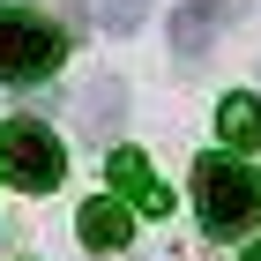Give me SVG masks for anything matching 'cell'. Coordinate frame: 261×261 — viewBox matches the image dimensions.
Masks as SVG:
<instances>
[{
  "label": "cell",
  "instance_id": "6da1fadb",
  "mask_svg": "<svg viewBox=\"0 0 261 261\" xmlns=\"http://www.w3.org/2000/svg\"><path fill=\"white\" fill-rule=\"evenodd\" d=\"M194 209H201V231L209 239H239L261 217V179L239 157H201L194 164Z\"/></svg>",
  "mask_w": 261,
  "mask_h": 261
},
{
  "label": "cell",
  "instance_id": "7a4b0ae2",
  "mask_svg": "<svg viewBox=\"0 0 261 261\" xmlns=\"http://www.w3.org/2000/svg\"><path fill=\"white\" fill-rule=\"evenodd\" d=\"M60 53H67L60 22L30 15V8H0V82H45Z\"/></svg>",
  "mask_w": 261,
  "mask_h": 261
},
{
  "label": "cell",
  "instance_id": "3957f363",
  "mask_svg": "<svg viewBox=\"0 0 261 261\" xmlns=\"http://www.w3.org/2000/svg\"><path fill=\"white\" fill-rule=\"evenodd\" d=\"M0 172H8L22 194H53L60 172H67V149H60V135L45 120H8L0 127Z\"/></svg>",
  "mask_w": 261,
  "mask_h": 261
},
{
  "label": "cell",
  "instance_id": "277c9868",
  "mask_svg": "<svg viewBox=\"0 0 261 261\" xmlns=\"http://www.w3.org/2000/svg\"><path fill=\"white\" fill-rule=\"evenodd\" d=\"M224 15H239V0H187V8H172V45H179V60H201V53L217 45Z\"/></svg>",
  "mask_w": 261,
  "mask_h": 261
},
{
  "label": "cell",
  "instance_id": "5b68a950",
  "mask_svg": "<svg viewBox=\"0 0 261 261\" xmlns=\"http://www.w3.org/2000/svg\"><path fill=\"white\" fill-rule=\"evenodd\" d=\"M75 231H82V246H97V254H120L127 239H135V217H127V201H82V217H75Z\"/></svg>",
  "mask_w": 261,
  "mask_h": 261
},
{
  "label": "cell",
  "instance_id": "8992f818",
  "mask_svg": "<svg viewBox=\"0 0 261 261\" xmlns=\"http://www.w3.org/2000/svg\"><path fill=\"white\" fill-rule=\"evenodd\" d=\"M112 187H120V194L135 201L142 217H164V209H172V194L157 187V172H149V164H142L135 149H112Z\"/></svg>",
  "mask_w": 261,
  "mask_h": 261
},
{
  "label": "cell",
  "instance_id": "52a82bcc",
  "mask_svg": "<svg viewBox=\"0 0 261 261\" xmlns=\"http://www.w3.org/2000/svg\"><path fill=\"white\" fill-rule=\"evenodd\" d=\"M75 112H82V127H90V135H112V127H120V112H127V90L105 75V82H90V90L75 97Z\"/></svg>",
  "mask_w": 261,
  "mask_h": 261
},
{
  "label": "cell",
  "instance_id": "ba28073f",
  "mask_svg": "<svg viewBox=\"0 0 261 261\" xmlns=\"http://www.w3.org/2000/svg\"><path fill=\"white\" fill-rule=\"evenodd\" d=\"M217 135L231 142V149H254V142H261V105L254 97H224L217 105Z\"/></svg>",
  "mask_w": 261,
  "mask_h": 261
},
{
  "label": "cell",
  "instance_id": "9c48e42d",
  "mask_svg": "<svg viewBox=\"0 0 261 261\" xmlns=\"http://www.w3.org/2000/svg\"><path fill=\"white\" fill-rule=\"evenodd\" d=\"M82 15L112 38H127V30H142V0H82Z\"/></svg>",
  "mask_w": 261,
  "mask_h": 261
},
{
  "label": "cell",
  "instance_id": "30bf717a",
  "mask_svg": "<svg viewBox=\"0 0 261 261\" xmlns=\"http://www.w3.org/2000/svg\"><path fill=\"white\" fill-rule=\"evenodd\" d=\"M246 261H261V246H246Z\"/></svg>",
  "mask_w": 261,
  "mask_h": 261
}]
</instances>
